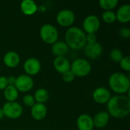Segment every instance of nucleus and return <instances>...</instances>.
Returning <instances> with one entry per match:
<instances>
[{
	"label": "nucleus",
	"instance_id": "obj_1",
	"mask_svg": "<svg viewBox=\"0 0 130 130\" xmlns=\"http://www.w3.org/2000/svg\"><path fill=\"white\" fill-rule=\"evenodd\" d=\"M110 117L117 119L125 118L130 113V98L129 95H115L110 98L107 104Z\"/></svg>",
	"mask_w": 130,
	"mask_h": 130
},
{
	"label": "nucleus",
	"instance_id": "obj_2",
	"mask_svg": "<svg viewBox=\"0 0 130 130\" xmlns=\"http://www.w3.org/2000/svg\"><path fill=\"white\" fill-rule=\"evenodd\" d=\"M66 43L69 48L80 50L86 45V34L78 27H70L65 34Z\"/></svg>",
	"mask_w": 130,
	"mask_h": 130
},
{
	"label": "nucleus",
	"instance_id": "obj_3",
	"mask_svg": "<svg viewBox=\"0 0 130 130\" xmlns=\"http://www.w3.org/2000/svg\"><path fill=\"white\" fill-rule=\"evenodd\" d=\"M110 89L117 95H123L129 93L130 89V80L129 76L122 72L113 73L108 80Z\"/></svg>",
	"mask_w": 130,
	"mask_h": 130
},
{
	"label": "nucleus",
	"instance_id": "obj_4",
	"mask_svg": "<svg viewBox=\"0 0 130 130\" xmlns=\"http://www.w3.org/2000/svg\"><path fill=\"white\" fill-rule=\"evenodd\" d=\"M70 70L75 77H85L90 74L91 71V65L87 59L78 58L72 62Z\"/></svg>",
	"mask_w": 130,
	"mask_h": 130
},
{
	"label": "nucleus",
	"instance_id": "obj_5",
	"mask_svg": "<svg viewBox=\"0 0 130 130\" xmlns=\"http://www.w3.org/2000/svg\"><path fill=\"white\" fill-rule=\"evenodd\" d=\"M40 37L44 43L53 45L58 41L59 32L53 24H45L40 29Z\"/></svg>",
	"mask_w": 130,
	"mask_h": 130
},
{
	"label": "nucleus",
	"instance_id": "obj_6",
	"mask_svg": "<svg viewBox=\"0 0 130 130\" xmlns=\"http://www.w3.org/2000/svg\"><path fill=\"white\" fill-rule=\"evenodd\" d=\"M2 109L3 111L4 117L11 120H16L20 118L23 113V107L17 101L6 102L4 104Z\"/></svg>",
	"mask_w": 130,
	"mask_h": 130
},
{
	"label": "nucleus",
	"instance_id": "obj_7",
	"mask_svg": "<svg viewBox=\"0 0 130 130\" xmlns=\"http://www.w3.org/2000/svg\"><path fill=\"white\" fill-rule=\"evenodd\" d=\"M75 21V14L70 9L60 10L56 14V21L58 24L63 27H70Z\"/></svg>",
	"mask_w": 130,
	"mask_h": 130
},
{
	"label": "nucleus",
	"instance_id": "obj_8",
	"mask_svg": "<svg viewBox=\"0 0 130 130\" xmlns=\"http://www.w3.org/2000/svg\"><path fill=\"white\" fill-rule=\"evenodd\" d=\"M83 31L86 34H96L101 27L100 18L94 15L90 14L87 16L83 21Z\"/></svg>",
	"mask_w": 130,
	"mask_h": 130
},
{
	"label": "nucleus",
	"instance_id": "obj_9",
	"mask_svg": "<svg viewBox=\"0 0 130 130\" xmlns=\"http://www.w3.org/2000/svg\"><path fill=\"white\" fill-rule=\"evenodd\" d=\"M14 86L18 91V92L26 93L30 91L33 88L34 80L30 76L26 74L20 75L16 77Z\"/></svg>",
	"mask_w": 130,
	"mask_h": 130
},
{
	"label": "nucleus",
	"instance_id": "obj_10",
	"mask_svg": "<svg viewBox=\"0 0 130 130\" xmlns=\"http://www.w3.org/2000/svg\"><path fill=\"white\" fill-rule=\"evenodd\" d=\"M23 68L26 75L31 77L37 75L40 72L41 63L38 59L34 57H30L24 61Z\"/></svg>",
	"mask_w": 130,
	"mask_h": 130
},
{
	"label": "nucleus",
	"instance_id": "obj_11",
	"mask_svg": "<svg viewBox=\"0 0 130 130\" xmlns=\"http://www.w3.org/2000/svg\"><path fill=\"white\" fill-rule=\"evenodd\" d=\"M92 98L94 101L97 104H107V102L110 99L111 93L107 88L104 87H99L94 91Z\"/></svg>",
	"mask_w": 130,
	"mask_h": 130
},
{
	"label": "nucleus",
	"instance_id": "obj_12",
	"mask_svg": "<svg viewBox=\"0 0 130 130\" xmlns=\"http://www.w3.org/2000/svg\"><path fill=\"white\" fill-rule=\"evenodd\" d=\"M84 53L85 55L91 59H95L100 57L103 53V47L101 44L98 42L91 44H86L85 46Z\"/></svg>",
	"mask_w": 130,
	"mask_h": 130
},
{
	"label": "nucleus",
	"instance_id": "obj_13",
	"mask_svg": "<svg viewBox=\"0 0 130 130\" xmlns=\"http://www.w3.org/2000/svg\"><path fill=\"white\" fill-rule=\"evenodd\" d=\"M76 125L78 130H93L94 128L92 117L87 113L81 114L78 117Z\"/></svg>",
	"mask_w": 130,
	"mask_h": 130
},
{
	"label": "nucleus",
	"instance_id": "obj_14",
	"mask_svg": "<svg viewBox=\"0 0 130 130\" xmlns=\"http://www.w3.org/2000/svg\"><path fill=\"white\" fill-rule=\"evenodd\" d=\"M21 61L20 56L14 51H8L3 56V62L8 68H16Z\"/></svg>",
	"mask_w": 130,
	"mask_h": 130
},
{
	"label": "nucleus",
	"instance_id": "obj_15",
	"mask_svg": "<svg viewBox=\"0 0 130 130\" xmlns=\"http://www.w3.org/2000/svg\"><path fill=\"white\" fill-rule=\"evenodd\" d=\"M47 114V107L44 104L36 103L30 109V115L35 120H43Z\"/></svg>",
	"mask_w": 130,
	"mask_h": 130
},
{
	"label": "nucleus",
	"instance_id": "obj_16",
	"mask_svg": "<svg viewBox=\"0 0 130 130\" xmlns=\"http://www.w3.org/2000/svg\"><path fill=\"white\" fill-rule=\"evenodd\" d=\"M70 66L71 63L66 56L56 57L53 60V67L60 74H63L70 70Z\"/></svg>",
	"mask_w": 130,
	"mask_h": 130
},
{
	"label": "nucleus",
	"instance_id": "obj_17",
	"mask_svg": "<svg viewBox=\"0 0 130 130\" xmlns=\"http://www.w3.org/2000/svg\"><path fill=\"white\" fill-rule=\"evenodd\" d=\"M92 118L94 126L98 129H103L108 124L110 120V115L107 111H100L97 113Z\"/></svg>",
	"mask_w": 130,
	"mask_h": 130
},
{
	"label": "nucleus",
	"instance_id": "obj_18",
	"mask_svg": "<svg viewBox=\"0 0 130 130\" xmlns=\"http://www.w3.org/2000/svg\"><path fill=\"white\" fill-rule=\"evenodd\" d=\"M20 8L24 14L27 16H30L34 14L37 11L38 6L37 3L33 0H23L21 2Z\"/></svg>",
	"mask_w": 130,
	"mask_h": 130
},
{
	"label": "nucleus",
	"instance_id": "obj_19",
	"mask_svg": "<svg viewBox=\"0 0 130 130\" xmlns=\"http://www.w3.org/2000/svg\"><path fill=\"white\" fill-rule=\"evenodd\" d=\"M115 13L117 20L119 22L122 24H126L130 21V5L129 4H124L121 5Z\"/></svg>",
	"mask_w": 130,
	"mask_h": 130
},
{
	"label": "nucleus",
	"instance_id": "obj_20",
	"mask_svg": "<svg viewBox=\"0 0 130 130\" xmlns=\"http://www.w3.org/2000/svg\"><path fill=\"white\" fill-rule=\"evenodd\" d=\"M69 46L63 41H56L52 45L51 52L56 57L65 56L69 52Z\"/></svg>",
	"mask_w": 130,
	"mask_h": 130
},
{
	"label": "nucleus",
	"instance_id": "obj_21",
	"mask_svg": "<svg viewBox=\"0 0 130 130\" xmlns=\"http://www.w3.org/2000/svg\"><path fill=\"white\" fill-rule=\"evenodd\" d=\"M4 97L7 102H14L18 98L19 92L14 85H8L4 90Z\"/></svg>",
	"mask_w": 130,
	"mask_h": 130
},
{
	"label": "nucleus",
	"instance_id": "obj_22",
	"mask_svg": "<svg viewBox=\"0 0 130 130\" xmlns=\"http://www.w3.org/2000/svg\"><path fill=\"white\" fill-rule=\"evenodd\" d=\"M49 98H50L49 91L45 88L37 89L34 94V98L35 100V102L39 104H45L49 100Z\"/></svg>",
	"mask_w": 130,
	"mask_h": 130
},
{
	"label": "nucleus",
	"instance_id": "obj_23",
	"mask_svg": "<svg viewBox=\"0 0 130 130\" xmlns=\"http://www.w3.org/2000/svg\"><path fill=\"white\" fill-rule=\"evenodd\" d=\"M98 3L104 11H113L117 6L119 2L117 0H100Z\"/></svg>",
	"mask_w": 130,
	"mask_h": 130
},
{
	"label": "nucleus",
	"instance_id": "obj_24",
	"mask_svg": "<svg viewBox=\"0 0 130 130\" xmlns=\"http://www.w3.org/2000/svg\"><path fill=\"white\" fill-rule=\"evenodd\" d=\"M109 56H110V59L113 62H117V63H119L120 62V60L123 58V52L118 49V48H114V49H112L110 51V53H109Z\"/></svg>",
	"mask_w": 130,
	"mask_h": 130
},
{
	"label": "nucleus",
	"instance_id": "obj_25",
	"mask_svg": "<svg viewBox=\"0 0 130 130\" xmlns=\"http://www.w3.org/2000/svg\"><path fill=\"white\" fill-rule=\"evenodd\" d=\"M102 20L107 24H113L117 21L116 13L113 11H104L102 14Z\"/></svg>",
	"mask_w": 130,
	"mask_h": 130
},
{
	"label": "nucleus",
	"instance_id": "obj_26",
	"mask_svg": "<svg viewBox=\"0 0 130 130\" xmlns=\"http://www.w3.org/2000/svg\"><path fill=\"white\" fill-rule=\"evenodd\" d=\"M121 69L126 72H129L130 71V57L129 56H123V58L120 60L119 62Z\"/></svg>",
	"mask_w": 130,
	"mask_h": 130
},
{
	"label": "nucleus",
	"instance_id": "obj_27",
	"mask_svg": "<svg viewBox=\"0 0 130 130\" xmlns=\"http://www.w3.org/2000/svg\"><path fill=\"white\" fill-rule=\"evenodd\" d=\"M23 104L27 106V107H32L35 104V100L34 98V96L31 95V94H26L23 97Z\"/></svg>",
	"mask_w": 130,
	"mask_h": 130
},
{
	"label": "nucleus",
	"instance_id": "obj_28",
	"mask_svg": "<svg viewBox=\"0 0 130 130\" xmlns=\"http://www.w3.org/2000/svg\"><path fill=\"white\" fill-rule=\"evenodd\" d=\"M62 80L65 82H67V83H70L72 82H73L75 78V76L74 75V74L71 72V70H69L67 72H66L65 73L62 74Z\"/></svg>",
	"mask_w": 130,
	"mask_h": 130
},
{
	"label": "nucleus",
	"instance_id": "obj_29",
	"mask_svg": "<svg viewBox=\"0 0 130 130\" xmlns=\"http://www.w3.org/2000/svg\"><path fill=\"white\" fill-rule=\"evenodd\" d=\"M119 34L123 39H129L130 37V29L127 27H123L120 29Z\"/></svg>",
	"mask_w": 130,
	"mask_h": 130
},
{
	"label": "nucleus",
	"instance_id": "obj_30",
	"mask_svg": "<svg viewBox=\"0 0 130 130\" xmlns=\"http://www.w3.org/2000/svg\"><path fill=\"white\" fill-rule=\"evenodd\" d=\"M98 42L97 36L95 34H86V44H91Z\"/></svg>",
	"mask_w": 130,
	"mask_h": 130
},
{
	"label": "nucleus",
	"instance_id": "obj_31",
	"mask_svg": "<svg viewBox=\"0 0 130 130\" xmlns=\"http://www.w3.org/2000/svg\"><path fill=\"white\" fill-rule=\"evenodd\" d=\"M8 84V79L5 76H0V90H4L7 86Z\"/></svg>",
	"mask_w": 130,
	"mask_h": 130
},
{
	"label": "nucleus",
	"instance_id": "obj_32",
	"mask_svg": "<svg viewBox=\"0 0 130 130\" xmlns=\"http://www.w3.org/2000/svg\"><path fill=\"white\" fill-rule=\"evenodd\" d=\"M7 79H8V85H14L16 77H14V76H8V77H7Z\"/></svg>",
	"mask_w": 130,
	"mask_h": 130
},
{
	"label": "nucleus",
	"instance_id": "obj_33",
	"mask_svg": "<svg viewBox=\"0 0 130 130\" xmlns=\"http://www.w3.org/2000/svg\"><path fill=\"white\" fill-rule=\"evenodd\" d=\"M3 117H4V114H3V111H2V109L0 107V120H1Z\"/></svg>",
	"mask_w": 130,
	"mask_h": 130
},
{
	"label": "nucleus",
	"instance_id": "obj_34",
	"mask_svg": "<svg viewBox=\"0 0 130 130\" xmlns=\"http://www.w3.org/2000/svg\"><path fill=\"white\" fill-rule=\"evenodd\" d=\"M76 130H78V129H76Z\"/></svg>",
	"mask_w": 130,
	"mask_h": 130
}]
</instances>
